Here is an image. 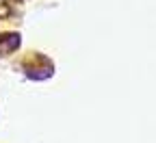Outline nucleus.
<instances>
[{
  "label": "nucleus",
  "instance_id": "obj_1",
  "mask_svg": "<svg viewBox=\"0 0 156 143\" xmlns=\"http://www.w3.org/2000/svg\"><path fill=\"white\" fill-rule=\"evenodd\" d=\"M20 48V35L17 33H5L0 35V54H11Z\"/></svg>",
  "mask_w": 156,
  "mask_h": 143
}]
</instances>
